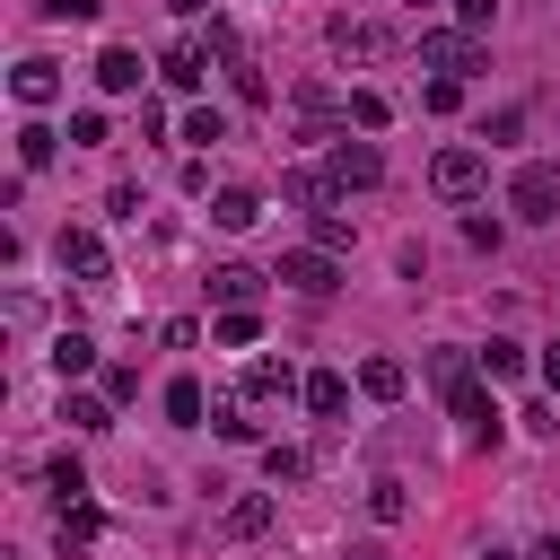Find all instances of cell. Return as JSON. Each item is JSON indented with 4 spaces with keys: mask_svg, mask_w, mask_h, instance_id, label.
<instances>
[{
    "mask_svg": "<svg viewBox=\"0 0 560 560\" xmlns=\"http://www.w3.org/2000/svg\"><path fill=\"white\" fill-rule=\"evenodd\" d=\"M52 149H61V140H52L44 122H18V166H26V175H35V166H52Z\"/></svg>",
    "mask_w": 560,
    "mask_h": 560,
    "instance_id": "cell-28",
    "label": "cell"
},
{
    "mask_svg": "<svg viewBox=\"0 0 560 560\" xmlns=\"http://www.w3.org/2000/svg\"><path fill=\"white\" fill-rule=\"evenodd\" d=\"M96 88H105V96H131V88H140V52H131V44H105V52H96Z\"/></svg>",
    "mask_w": 560,
    "mask_h": 560,
    "instance_id": "cell-12",
    "label": "cell"
},
{
    "mask_svg": "<svg viewBox=\"0 0 560 560\" xmlns=\"http://www.w3.org/2000/svg\"><path fill=\"white\" fill-rule=\"evenodd\" d=\"M368 516H376V525H402V516H411V499H402V481H394V472H385V481H368Z\"/></svg>",
    "mask_w": 560,
    "mask_h": 560,
    "instance_id": "cell-25",
    "label": "cell"
},
{
    "mask_svg": "<svg viewBox=\"0 0 560 560\" xmlns=\"http://www.w3.org/2000/svg\"><path fill=\"white\" fill-rule=\"evenodd\" d=\"M44 9H52V18H96L105 0H44Z\"/></svg>",
    "mask_w": 560,
    "mask_h": 560,
    "instance_id": "cell-37",
    "label": "cell"
},
{
    "mask_svg": "<svg viewBox=\"0 0 560 560\" xmlns=\"http://www.w3.org/2000/svg\"><path fill=\"white\" fill-rule=\"evenodd\" d=\"M158 79L192 96V88L210 79V44H201V35H184V44H166V52H158Z\"/></svg>",
    "mask_w": 560,
    "mask_h": 560,
    "instance_id": "cell-9",
    "label": "cell"
},
{
    "mask_svg": "<svg viewBox=\"0 0 560 560\" xmlns=\"http://www.w3.org/2000/svg\"><path fill=\"white\" fill-rule=\"evenodd\" d=\"M271 280H289L298 298H332L341 289V254H324V245H298V254H280V271Z\"/></svg>",
    "mask_w": 560,
    "mask_h": 560,
    "instance_id": "cell-5",
    "label": "cell"
},
{
    "mask_svg": "<svg viewBox=\"0 0 560 560\" xmlns=\"http://www.w3.org/2000/svg\"><path fill=\"white\" fill-rule=\"evenodd\" d=\"M166 9H175V18H201V9H210V0H166Z\"/></svg>",
    "mask_w": 560,
    "mask_h": 560,
    "instance_id": "cell-41",
    "label": "cell"
},
{
    "mask_svg": "<svg viewBox=\"0 0 560 560\" xmlns=\"http://www.w3.org/2000/svg\"><path fill=\"white\" fill-rule=\"evenodd\" d=\"M350 560H394V551L385 542H350Z\"/></svg>",
    "mask_w": 560,
    "mask_h": 560,
    "instance_id": "cell-39",
    "label": "cell"
},
{
    "mask_svg": "<svg viewBox=\"0 0 560 560\" xmlns=\"http://www.w3.org/2000/svg\"><path fill=\"white\" fill-rule=\"evenodd\" d=\"M201 411H210V394H201L192 376H175V385H166V420H175V429H201Z\"/></svg>",
    "mask_w": 560,
    "mask_h": 560,
    "instance_id": "cell-22",
    "label": "cell"
},
{
    "mask_svg": "<svg viewBox=\"0 0 560 560\" xmlns=\"http://www.w3.org/2000/svg\"><path fill=\"white\" fill-rule=\"evenodd\" d=\"M271 516H280V499H271V490H245V499L228 508V534H271Z\"/></svg>",
    "mask_w": 560,
    "mask_h": 560,
    "instance_id": "cell-19",
    "label": "cell"
},
{
    "mask_svg": "<svg viewBox=\"0 0 560 560\" xmlns=\"http://www.w3.org/2000/svg\"><path fill=\"white\" fill-rule=\"evenodd\" d=\"M420 61H429L438 79H464V70H481V35H464V26H420Z\"/></svg>",
    "mask_w": 560,
    "mask_h": 560,
    "instance_id": "cell-3",
    "label": "cell"
},
{
    "mask_svg": "<svg viewBox=\"0 0 560 560\" xmlns=\"http://www.w3.org/2000/svg\"><path fill=\"white\" fill-rule=\"evenodd\" d=\"M88 368H96V341H88V332H61V341H52V376L70 385V376H88Z\"/></svg>",
    "mask_w": 560,
    "mask_h": 560,
    "instance_id": "cell-20",
    "label": "cell"
},
{
    "mask_svg": "<svg viewBox=\"0 0 560 560\" xmlns=\"http://www.w3.org/2000/svg\"><path fill=\"white\" fill-rule=\"evenodd\" d=\"M210 298H219V306H254V298H262V271H254V262H219V271H210Z\"/></svg>",
    "mask_w": 560,
    "mask_h": 560,
    "instance_id": "cell-13",
    "label": "cell"
},
{
    "mask_svg": "<svg viewBox=\"0 0 560 560\" xmlns=\"http://www.w3.org/2000/svg\"><path fill=\"white\" fill-rule=\"evenodd\" d=\"M472 350H429V376H438V394H455V385H472Z\"/></svg>",
    "mask_w": 560,
    "mask_h": 560,
    "instance_id": "cell-23",
    "label": "cell"
},
{
    "mask_svg": "<svg viewBox=\"0 0 560 560\" xmlns=\"http://www.w3.org/2000/svg\"><path fill=\"white\" fill-rule=\"evenodd\" d=\"M9 96H18L26 114H44V105L61 96V70H52V61H18V70H9Z\"/></svg>",
    "mask_w": 560,
    "mask_h": 560,
    "instance_id": "cell-10",
    "label": "cell"
},
{
    "mask_svg": "<svg viewBox=\"0 0 560 560\" xmlns=\"http://www.w3.org/2000/svg\"><path fill=\"white\" fill-rule=\"evenodd\" d=\"M96 534H105V516H96V508L79 499V508H61V525H52V551H61V560H79V551H88Z\"/></svg>",
    "mask_w": 560,
    "mask_h": 560,
    "instance_id": "cell-11",
    "label": "cell"
},
{
    "mask_svg": "<svg viewBox=\"0 0 560 560\" xmlns=\"http://www.w3.org/2000/svg\"><path fill=\"white\" fill-rule=\"evenodd\" d=\"M210 341H219V350H254V341H262V315H254V306H228V315L210 324Z\"/></svg>",
    "mask_w": 560,
    "mask_h": 560,
    "instance_id": "cell-17",
    "label": "cell"
},
{
    "mask_svg": "<svg viewBox=\"0 0 560 560\" xmlns=\"http://www.w3.org/2000/svg\"><path fill=\"white\" fill-rule=\"evenodd\" d=\"M324 44H332L341 61H385V52H394V35H385L376 18H332V26H324Z\"/></svg>",
    "mask_w": 560,
    "mask_h": 560,
    "instance_id": "cell-7",
    "label": "cell"
},
{
    "mask_svg": "<svg viewBox=\"0 0 560 560\" xmlns=\"http://www.w3.org/2000/svg\"><path fill=\"white\" fill-rule=\"evenodd\" d=\"M420 105H429V114H455V105H464V79H429Z\"/></svg>",
    "mask_w": 560,
    "mask_h": 560,
    "instance_id": "cell-33",
    "label": "cell"
},
{
    "mask_svg": "<svg viewBox=\"0 0 560 560\" xmlns=\"http://www.w3.org/2000/svg\"><path fill=\"white\" fill-rule=\"evenodd\" d=\"M508 210L534 219V228H551V219H560V166H551V158H525L516 184H508Z\"/></svg>",
    "mask_w": 560,
    "mask_h": 560,
    "instance_id": "cell-1",
    "label": "cell"
},
{
    "mask_svg": "<svg viewBox=\"0 0 560 560\" xmlns=\"http://www.w3.org/2000/svg\"><path fill=\"white\" fill-rule=\"evenodd\" d=\"M402 385H411L402 359H359V394H368V402H402Z\"/></svg>",
    "mask_w": 560,
    "mask_h": 560,
    "instance_id": "cell-15",
    "label": "cell"
},
{
    "mask_svg": "<svg viewBox=\"0 0 560 560\" xmlns=\"http://www.w3.org/2000/svg\"><path fill=\"white\" fill-rule=\"evenodd\" d=\"M96 140H105V114L79 105V114H70V149H96Z\"/></svg>",
    "mask_w": 560,
    "mask_h": 560,
    "instance_id": "cell-34",
    "label": "cell"
},
{
    "mask_svg": "<svg viewBox=\"0 0 560 560\" xmlns=\"http://www.w3.org/2000/svg\"><path fill=\"white\" fill-rule=\"evenodd\" d=\"M44 481H52V499H61V508H79V499H88V464H79V455H52V472H44Z\"/></svg>",
    "mask_w": 560,
    "mask_h": 560,
    "instance_id": "cell-24",
    "label": "cell"
},
{
    "mask_svg": "<svg viewBox=\"0 0 560 560\" xmlns=\"http://www.w3.org/2000/svg\"><path fill=\"white\" fill-rule=\"evenodd\" d=\"M289 394H306V385H298L280 359H254V368H245V402H289Z\"/></svg>",
    "mask_w": 560,
    "mask_h": 560,
    "instance_id": "cell-14",
    "label": "cell"
},
{
    "mask_svg": "<svg viewBox=\"0 0 560 560\" xmlns=\"http://www.w3.org/2000/svg\"><path fill=\"white\" fill-rule=\"evenodd\" d=\"M516 368H525L516 341H490V350H481V376H516Z\"/></svg>",
    "mask_w": 560,
    "mask_h": 560,
    "instance_id": "cell-35",
    "label": "cell"
},
{
    "mask_svg": "<svg viewBox=\"0 0 560 560\" xmlns=\"http://www.w3.org/2000/svg\"><path fill=\"white\" fill-rule=\"evenodd\" d=\"M481 560H516V551H481Z\"/></svg>",
    "mask_w": 560,
    "mask_h": 560,
    "instance_id": "cell-42",
    "label": "cell"
},
{
    "mask_svg": "<svg viewBox=\"0 0 560 560\" xmlns=\"http://www.w3.org/2000/svg\"><path fill=\"white\" fill-rule=\"evenodd\" d=\"M315 245H324V254H350V245H359V228H350L341 210H315Z\"/></svg>",
    "mask_w": 560,
    "mask_h": 560,
    "instance_id": "cell-31",
    "label": "cell"
},
{
    "mask_svg": "<svg viewBox=\"0 0 560 560\" xmlns=\"http://www.w3.org/2000/svg\"><path fill=\"white\" fill-rule=\"evenodd\" d=\"M52 262H61L70 280H88V289L114 271V254H105V236H96V228H61V236H52Z\"/></svg>",
    "mask_w": 560,
    "mask_h": 560,
    "instance_id": "cell-6",
    "label": "cell"
},
{
    "mask_svg": "<svg viewBox=\"0 0 560 560\" xmlns=\"http://www.w3.org/2000/svg\"><path fill=\"white\" fill-rule=\"evenodd\" d=\"M61 420H70L79 438H96V429H114V402H105V394H61Z\"/></svg>",
    "mask_w": 560,
    "mask_h": 560,
    "instance_id": "cell-18",
    "label": "cell"
},
{
    "mask_svg": "<svg viewBox=\"0 0 560 560\" xmlns=\"http://www.w3.org/2000/svg\"><path fill=\"white\" fill-rule=\"evenodd\" d=\"M210 219H219V228H254V219H262V192L228 184V192H210Z\"/></svg>",
    "mask_w": 560,
    "mask_h": 560,
    "instance_id": "cell-16",
    "label": "cell"
},
{
    "mask_svg": "<svg viewBox=\"0 0 560 560\" xmlns=\"http://www.w3.org/2000/svg\"><path fill=\"white\" fill-rule=\"evenodd\" d=\"M525 560H560V534H542V542H534V551H525Z\"/></svg>",
    "mask_w": 560,
    "mask_h": 560,
    "instance_id": "cell-40",
    "label": "cell"
},
{
    "mask_svg": "<svg viewBox=\"0 0 560 560\" xmlns=\"http://www.w3.org/2000/svg\"><path fill=\"white\" fill-rule=\"evenodd\" d=\"M324 184H332V192H368V184H385V158H376V140H332V158H324Z\"/></svg>",
    "mask_w": 560,
    "mask_h": 560,
    "instance_id": "cell-4",
    "label": "cell"
},
{
    "mask_svg": "<svg viewBox=\"0 0 560 560\" xmlns=\"http://www.w3.org/2000/svg\"><path fill=\"white\" fill-rule=\"evenodd\" d=\"M210 429H219V438H236V446L254 438V420H245V402H219V411H210Z\"/></svg>",
    "mask_w": 560,
    "mask_h": 560,
    "instance_id": "cell-36",
    "label": "cell"
},
{
    "mask_svg": "<svg viewBox=\"0 0 560 560\" xmlns=\"http://www.w3.org/2000/svg\"><path fill=\"white\" fill-rule=\"evenodd\" d=\"M280 192H289L298 210H324V201H332V184H324V175H306V166H289V175H280Z\"/></svg>",
    "mask_w": 560,
    "mask_h": 560,
    "instance_id": "cell-29",
    "label": "cell"
},
{
    "mask_svg": "<svg viewBox=\"0 0 560 560\" xmlns=\"http://www.w3.org/2000/svg\"><path fill=\"white\" fill-rule=\"evenodd\" d=\"M542 385H551V394H560V341H551V350H542Z\"/></svg>",
    "mask_w": 560,
    "mask_h": 560,
    "instance_id": "cell-38",
    "label": "cell"
},
{
    "mask_svg": "<svg viewBox=\"0 0 560 560\" xmlns=\"http://www.w3.org/2000/svg\"><path fill=\"white\" fill-rule=\"evenodd\" d=\"M184 140H192V149H219V140H228V114H219V105H192V114H184Z\"/></svg>",
    "mask_w": 560,
    "mask_h": 560,
    "instance_id": "cell-27",
    "label": "cell"
},
{
    "mask_svg": "<svg viewBox=\"0 0 560 560\" xmlns=\"http://www.w3.org/2000/svg\"><path fill=\"white\" fill-rule=\"evenodd\" d=\"M481 184H490V158L481 149H438L429 158V192L438 201H481Z\"/></svg>",
    "mask_w": 560,
    "mask_h": 560,
    "instance_id": "cell-2",
    "label": "cell"
},
{
    "mask_svg": "<svg viewBox=\"0 0 560 560\" xmlns=\"http://www.w3.org/2000/svg\"><path fill=\"white\" fill-rule=\"evenodd\" d=\"M455 26H464V35H490V26H499V0H455Z\"/></svg>",
    "mask_w": 560,
    "mask_h": 560,
    "instance_id": "cell-32",
    "label": "cell"
},
{
    "mask_svg": "<svg viewBox=\"0 0 560 560\" xmlns=\"http://www.w3.org/2000/svg\"><path fill=\"white\" fill-rule=\"evenodd\" d=\"M350 122H359V131H385V122H394L385 88H350Z\"/></svg>",
    "mask_w": 560,
    "mask_h": 560,
    "instance_id": "cell-26",
    "label": "cell"
},
{
    "mask_svg": "<svg viewBox=\"0 0 560 560\" xmlns=\"http://www.w3.org/2000/svg\"><path fill=\"white\" fill-rule=\"evenodd\" d=\"M262 481H271V490H280V481H306V455L271 438V446H262Z\"/></svg>",
    "mask_w": 560,
    "mask_h": 560,
    "instance_id": "cell-30",
    "label": "cell"
},
{
    "mask_svg": "<svg viewBox=\"0 0 560 560\" xmlns=\"http://www.w3.org/2000/svg\"><path fill=\"white\" fill-rule=\"evenodd\" d=\"M446 411L464 420V438H472V446H490V438H499V402H490V385H481V376H472V385H455V394H446Z\"/></svg>",
    "mask_w": 560,
    "mask_h": 560,
    "instance_id": "cell-8",
    "label": "cell"
},
{
    "mask_svg": "<svg viewBox=\"0 0 560 560\" xmlns=\"http://www.w3.org/2000/svg\"><path fill=\"white\" fill-rule=\"evenodd\" d=\"M341 402H350V385H341L332 368H315V376H306V411H315V420H341Z\"/></svg>",
    "mask_w": 560,
    "mask_h": 560,
    "instance_id": "cell-21",
    "label": "cell"
}]
</instances>
